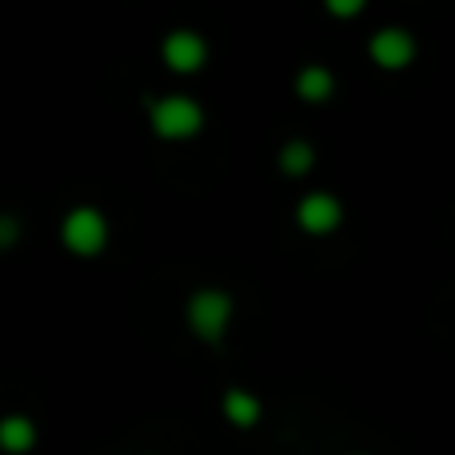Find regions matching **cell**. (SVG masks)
Instances as JSON below:
<instances>
[{
    "instance_id": "1",
    "label": "cell",
    "mask_w": 455,
    "mask_h": 455,
    "mask_svg": "<svg viewBox=\"0 0 455 455\" xmlns=\"http://www.w3.org/2000/svg\"><path fill=\"white\" fill-rule=\"evenodd\" d=\"M148 124L160 140L180 144V140H192V136L204 132L208 116H204V108H200V100H192V96H184V92H168V96H160V100H148Z\"/></svg>"
},
{
    "instance_id": "2",
    "label": "cell",
    "mask_w": 455,
    "mask_h": 455,
    "mask_svg": "<svg viewBox=\"0 0 455 455\" xmlns=\"http://www.w3.org/2000/svg\"><path fill=\"white\" fill-rule=\"evenodd\" d=\"M108 235H112L108 216H104L96 204L68 208V212H64V220H60L64 251H72V256H80V259H96V256H100V251L108 248Z\"/></svg>"
},
{
    "instance_id": "3",
    "label": "cell",
    "mask_w": 455,
    "mask_h": 455,
    "mask_svg": "<svg viewBox=\"0 0 455 455\" xmlns=\"http://www.w3.org/2000/svg\"><path fill=\"white\" fill-rule=\"evenodd\" d=\"M232 315H235V304L224 288H196L184 304V320H188V331L196 339H224V331L232 328Z\"/></svg>"
},
{
    "instance_id": "4",
    "label": "cell",
    "mask_w": 455,
    "mask_h": 455,
    "mask_svg": "<svg viewBox=\"0 0 455 455\" xmlns=\"http://www.w3.org/2000/svg\"><path fill=\"white\" fill-rule=\"evenodd\" d=\"M208 56H212L208 40L200 36V32H192V28H172L164 40H160V60H164V68L180 72V76L200 72L208 64Z\"/></svg>"
},
{
    "instance_id": "5",
    "label": "cell",
    "mask_w": 455,
    "mask_h": 455,
    "mask_svg": "<svg viewBox=\"0 0 455 455\" xmlns=\"http://www.w3.org/2000/svg\"><path fill=\"white\" fill-rule=\"evenodd\" d=\"M368 56L376 68L403 72L411 60H416V36H411L408 28H400V24L379 28V32H371V40H368Z\"/></svg>"
},
{
    "instance_id": "6",
    "label": "cell",
    "mask_w": 455,
    "mask_h": 455,
    "mask_svg": "<svg viewBox=\"0 0 455 455\" xmlns=\"http://www.w3.org/2000/svg\"><path fill=\"white\" fill-rule=\"evenodd\" d=\"M344 224V204L331 192H307L296 204V228L307 235H331Z\"/></svg>"
},
{
    "instance_id": "7",
    "label": "cell",
    "mask_w": 455,
    "mask_h": 455,
    "mask_svg": "<svg viewBox=\"0 0 455 455\" xmlns=\"http://www.w3.org/2000/svg\"><path fill=\"white\" fill-rule=\"evenodd\" d=\"M291 88H296V96L304 104H328L336 96V72L323 68V64H304L296 72V80H291Z\"/></svg>"
},
{
    "instance_id": "8",
    "label": "cell",
    "mask_w": 455,
    "mask_h": 455,
    "mask_svg": "<svg viewBox=\"0 0 455 455\" xmlns=\"http://www.w3.org/2000/svg\"><path fill=\"white\" fill-rule=\"evenodd\" d=\"M220 411H224V419L232 427H256L259 424V416H264V403H259V395L256 392H248V387H228L224 392V400H220Z\"/></svg>"
},
{
    "instance_id": "9",
    "label": "cell",
    "mask_w": 455,
    "mask_h": 455,
    "mask_svg": "<svg viewBox=\"0 0 455 455\" xmlns=\"http://www.w3.org/2000/svg\"><path fill=\"white\" fill-rule=\"evenodd\" d=\"M36 424H32L28 416H20V411H12V416H0V451L4 455H28L36 448Z\"/></svg>"
},
{
    "instance_id": "10",
    "label": "cell",
    "mask_w": 455,
    "mask_h": 455,
    "mask_svg": "<svg viewBox=\"0 0 455 455\" xmlns=\"http://www.w3.org/2000/svg\"><path fill=\"white\" fill-rule=\"evenodd\" d=\"M275 160H280V172L296 180V176H307L315 168V148L307 140H288Z\"/></svg>"
},
{
    "instance_id": "11",
    "label": "cell",
    "mask_w": 455,
    "mask_h": 455,
    "mask_svg": "<svg viewBox=\"0 0 455 455\" xmlns=\"http://www.w3.org/2000/svg\"><path fill=\"white\" fill-rule=\"evenodd\" d=\"M20 235H24L20 216H16V212H0V251L16 248V243H20Z\"/></svg>"
},
{
    "instance_id": "12",
    "label": "cell",
    "mask_w": 455,
    "mask_h": 455,
    "mask_svg": "<svg viewBox=\"0 0 455 455\" xmlns=\"http://www.w3.org/2000/svg\"><path fill=\"white\" fill-rule=\"evenodd\" d=\"M331 16H360L363 12V0H323Z\"/></svg>"
}]
</instances>
